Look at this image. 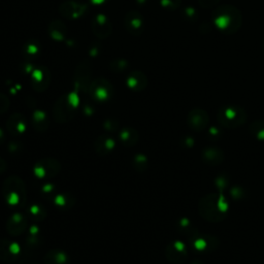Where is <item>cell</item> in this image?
<instances>
[{"label": "cell", "instance_id": "cell-1", "mask_svg": "<svg viewBox=\"0 0 264 264\" xmlns=\"http://www.w3.org/2000/svg\"><path fill=\"white\" fill-rule=\"evenodd\" d=\"M198 212L207 221L221 222L228 213V202L222 194L211 193L200 199Z\"/></svg>", "mask_w": 264, "mask_h": 264}, {"label": "cell", "instance_id": "cell-2", "mask_svg": "<svg viewBox=\"0 0 264 264\" xmlns=\"http://www.w3.org/2000/svg\"><path fill=\"white\" fill-rule=\"evenodd\" d=\"M3 197L11 207H23L27 200V190L24 181L19 177H9L3 183Z\"/></svg>", "mask_w": 264, "mask_h": 264}, {"label": "cell", "instance_id": "cell-3", "mask_svg": "<svg viewBox=\"0 0 264 264\" xmlns=\"http://www.w3.org/2000/svg\"><path fill=\"white\" fill-rule=\"evenodd\" d=\"M218 121L223 127L226 128H237L242 126L247 119L246 112L236 106L224 107L218 112Z\"/></svg>", "mask_w": 264, "mask_h": 264}, {"label": "cell", "instance_id": "cell-4", "mask_svg": "<svg viewBox=\"0 0 264 264\" xmlns=\"http://www.w3.org/2000/svg\"><path fill=\"white\" fill-rule=\"evenodd\" d=\"M61 164L58 160L53 158H46L37 161L34 165L33 172L38 179L54 178L60 172Z\"/></svg>", "mask_w": 264, "mask_h": 264}, {"label": "cell", "instance_id": "cell-5", "mask_svg": "<svg viewBox=\"0 0 264 264\" xmlns=\"http://www.w3.org/2000/svg\"><path fill=\"white\" fill-rule=\"evenodd\" d=\"M193 250L200 253H209L216 250L219 246V241L216 237L210 234H196L190 239Z\"/></svg>", "mask_w": 264, "mask_h": 264}, {"label": "cell", "instance_id": "cell-6", "mask_svg": "<svg viewBox=\"0 0 264 264\" xmlns=\"http://www.w3.org/2000/svg\"><path fill=\"white\" fill-rule=\"evenodd\" d=\"M75 105L68 98H60L54 108V118L57 122L63 123L69 121L75 114Z\"/></svg>", "mask_w": 264, "mask_h": 264}, {"label": "cell", "instance_id": "cell-7", "mask_svg": "<svg viewBox=\"0 0 264 264\" xmlns=\"http://www.w3.org/2000/svg\"><path fill=\"white\" fill-rule=\"evenodd\" d=\"M165 256L173 264H182L188 258V249L182 242H172L166 246Z\"/></svg>", "mask_w": 264, "mask_h": 264}, {"label": "cell", "instance_id": "cell-8", "mask_svg": "<svg viewBox=\"0 0 264 264\" xmlns=\"http://www.w3.org/2000/svg\"><path fill=\"white\" fill-rule=\"evenodd\" d=\"M22 249L17 243L0 240V260L5 262H16L20 259Z\"/></svg>", "mask_w": 264, "mask_h": 264}, {"label": "cell", "instance_id": "cell-9", "mask_svg": "<svg viewBox=\"0 0 264 264\" xmlns=\"http://www.w3.org/2000/svg\"><path fill=\"white\" fill-rule=\"evenodd\" d=\"M210 118L209 115L203 110L195 109L192 110L188 115V125L192 130L196 132L203 131L209 126Z\"/></svg>", "mask_w": 264, "mask_h": 264}, {"label": "cell", "instance_id": "cell-10", "mask_svg": "<svg viewBox=\"0 0 264 264\" xmlns=\"http://www.w3.org/2000/svg\"><path fill=\"white\" fill-rule=\"evenodd\" d=\"M27 225H28L27 218L20 213H14L6 221V230L9 234H11V236L17 237L25 231Z\"/></svg>", "mask_w": 264, "mask_h": 264}, {"label": "cell", "instance_id": "cell-11", "mask_svg": "<svg viewBox=\"0 0 264 264\" xmlns=\"http://www.w3.org/2000/svg\"><path fill=\"white\" fill-rule=\"evenodd\" d=\"M6 128L14 136L22 135L27 129L26 118L22 114H13L6 122Z\"/></svg>", "mask_w": 264, "mask_h": 264}, {"label": "cell", "instance_id": "cell-12", "mask_svg": "<svg viewBox=\"0 0 264 264\" xmlns=\"http://www.w3.org/2000/svg\"><path fill=\"white\" fill-rule=\"evenodd\" d=\"M202 160L209 165L216 166L223 162L224 154L221 150L216 148V146H209V148L204 149L202 152Z\"/></svg>", "mask_w": 264, "mask_h": 264}, {"label": "cell", "instance_id": "cell-13", "mask_svg": "<svg viewBox=\"0 0 264 264\" xmlns=\"http://www.w3.org/2000/svg\"><path fill=\"white\" fill-rule=\"evenodd\" d=\"M116 142L114 138L109 135H100L96 138L94 148L98 155H109L115 149Z\"/></svg>", "mask_w": 264, "mask_h": 264}, {"label": "cell", "instance_id": "cell-14", "mask_svg": "<svg viewBox=\"0 0 264 264\" xmlns=\"http://www.w3.org/2000/svg\"><path fill=\"white\" fill-rule=\"evenodd\" d=\"M138 132L131 127L122 128L119 133V139L126 146H133L138 141Z\"/></svg>", "mask_w": 264, "mask_h": 264}, {"label": "cell", "instance_id": "cell-15", "mask_svg": "<svg viewBox=\"0 0 264 264\" xmlns=\"http://www.w3.org/2000/svg\"><path fill=\"white\" fill-rule=\"evenodd\" d=\"M46 264H69L68 255L61 250H52L45 257Z\"/></svg>", "mask_w": 264, "mask_h": 264}, {"label": "cell", "instance_id": "cell-16", "mask_svg": "<svg viewBox=\"0 0 264 264\" xmlns=\"http://www.w3.org/2000/svg\"><path fill=\"white\" fill-rule=\"evenodd\" d=\"M49 118L46 113H43L42 111H36L34 112L32 116V126L34 127L35 130L39 132L46 131L49 128Z\"/></svg>", "mask_w": 264, "mask_h": 264}, {"label": "cell", "instance_id": "cell-17", "mask_svg": "<svg viewBox=\"0 0 264 264\" xmlns=\"http://www.w3.org/2000/svg\"><path fill=\"white\" fill-rule=\"evenodd\" d=\"M249 132L258 140H264V120L253 121L249 126Z\"/></svg>", "mask_w": 264, "mask_h": 264}, {"label": "cell", "instance_id": "cell-18", "mask_svg": "<svg viewBox=\"0 0 264 264\" xmlns=\"http://www.w3.org/2000/svg\"><path fill=\"white\" fill-rule=\"evenodd\" d=\"M75 202V200L72 199L71 195L66 194V193H61L58 194L54 197V203L57 205L58 208H60L62 210H66L71 208V205Z\"/></svg>", "mask_w": 264, "mask_h": 264}, {"label": "cell", "instance_id": "cell-19", "mask_svg": "<svg viewBox=\"0 0 264 264\" xmlns=\"http://www.w3.org/2000/svg\"><path fill=\"white\" fill-rule=\"evenodd\" d=\"M179 229L182 233H184V234H186L187 237H189V240L192 239L194 236H196L195 228L192 226L191 221L188 220L187 218H183L180 220Z\"/></svg>", "mask_w": 264, "mask_h": 264}, {"label": "cell", "instance_id": "cell-20", "mask_svg": "<svg viewBox=\"0 0 264 264\" xmlns=\"http://www.w3.org/2000/svg\"><path fill=\"white\" fill-rule=\"evenodd\" d=\"M91 93L96 100L105 101L110 97L111 90L109 89V88H107L105 85H100V86H96V87L94 86L93 89L91 90Z\"/></svg>", "mask_w": 264, "mask_h": 264}, {"label": "cell", "instance_id": "cell-21", "mask_svg": "<svg viewBox=\"0 0 264 264\" xmlns=\"http://www.w3.org/2000/svg\"><path fill=\"white\" fill-rule=\"evenodd\" d=\"M29 214H30V216L34 220H42L47 215L45 209H43L39 204L31 205L30 209H29Z\"/></svg>", "mask_w": 264, "mask_h": 264}, {"label": "cell", "instance_id": "cell-22", "mask_svg": "<svg viewBox=\"0 0 264 264\" xmlns=\"http://www.w3.org/2000/svg\"><path fill=\"white\" fill-rule=\"evenodd\" d=\"M133 163H134V167L138 171H144L146 168H148V159H146L144 155H141V154L137 155L133 160Z\"/></svg>", "mask_w": 264, "mask_h": 264}, {"label": "cell", "instance_id": "cell-23", "mask_svg": "<svg viewBox=\"0 0 264 264\" xmlns=\"http://www.w3.org/2000/svg\"><path fill=\"white\" fill-rule=\"evenodd\" d=\"M9 107V101L3 95L0 94V113L5 112Z\"/></svg>", "mask_w": 264, "mask_h": 264}, {"label": "cell", "instance_id": "cell-24", "mask_svg": "<svg viewBox=\"0 0 264 264\" xmlns=\"http://www.w3.org/2000/svg\"><path fill=\"white\" fill-rule=\"evenodd\" d=\"M6 168H7L6 162H5V161L1 157H0V174L5 172L6 171Z\"/></svg>", "mask_w": 264, "mask_h": 264}, {"label": "cell", "instance_id": "cell-25", "mask_svg": "<svg viewBox=\"0 0 264 264\" xmlns=\"http://www.w3.org/2000/svg\"><path fill=\"white\" fill-rule=\"evenodd\" d=\"M5 139H6V137H5V132H4L3 129L0 128V145L3 144L5 142Z\"/></svg>", "mask_w": 264, "mask_h": 264}, {"label": "cell", "instance_id": "cell-26", "mask_svg": "<svg viewBox=\"0 0 264 264\" xmlns=\"http://www.w3.org/2000/svg\"><path fill=\"white\" fill-rule=\"evenodd\" d=\"M192 264H203V263H201L200 261H194V262H192Z\"/></svg>", "mask_w": 264, "mask_h": 264}]
</instances>
